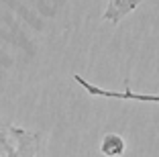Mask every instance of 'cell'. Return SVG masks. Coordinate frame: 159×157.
Masks as SVG:
<instances>
[{
  "label": "cell",
  "mask_w": 159,
  "mask_h": 157,
  "mask_svg": "<svg viewBox=\"0 0 159 157\" xmlns=\"http://www.w3.org/2000/svg\"><path fill=\"white\" fill-rule=\"evenodd\" d=\"M0 153L4 157H39V137L19 127L0 129Z\"/></svg>",
  "instance_id": "6da1fadb"
},
{
  "label": "cell",
  "mask_w": 159,
  "mask_h": 157,
  "mask_svg": "<svg viewBox=\"0 0 159 157\" xmlns=\"http://www.w3.org/2000/svg\"><path fill=\"white\" fill-rule=\"evenodd\" d=\"M141 2L143 0H108V8L104 12V21H108V23H112V25L120 23V19H125L126 14L131 12V10H135Z\"/></svg>",
  "instance_id": "3957f363"
},
{
  "label": "cell",
  "mask_w": 159,
  "mask_h": 157,
  "mask_svg": "<svg viewBox=\"0 0 159 157\" xmlns=\"http://www.w3.org/2000/svg\"><path fill=\"white\" fill-rule=\"evenodd\" d=\"M100 149H102V153L108 155V157H118L125 151V141H122L118 135H106L102 145H100Z\"/></svg>",
  "instance_id": "277c9868"
},
{
  "label": "cell",
  "mask_w": 159,
  "mask_h": 157,
  "mask_svg": "<svg viewBox=\"0 0 159 157\" xmlns=\"http://www.w3.org/2000/svg\"><path fill=\"white\" fill-rule=\"evenodd\" d=\"M74 80L82 86V88L86 90L88 94H92V96H100V98H118V100H143V102H157L159 100V96L157 94H137V92H133V90H129L126 88L125 92H112V90H104V88H98V86H94L92 82H86L82 76H78L75 74L74 76Z\"/></svg>",
  "instance_id": "7a4b0ae2"
}]
</instances>
